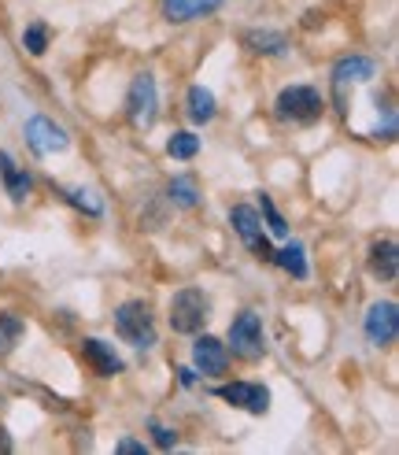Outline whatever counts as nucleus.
I'll use <instances>...</instances> for the list:
<instances>
[{
	"mask_svg": "<svg viewBox=\"0 0 399 455\" xmlns=\"http://www.w3.org/2000/svg\"><path fill=\"white\" fill-rule=\"evenodd\" d=\"M27 145H30L37 156H52V152H66L71 138H66V130L56 126L52 119L34 116V119L27 123Z\"/></svg>",
	"mask_w": 399,
	"mask_h": 455,
	"instance_id": "obj_8",
	"label": "nucleus"
},
{
	"mask_svg": "<svg viewBox=\"0 0 399 455\" xmlns=\"http://www.w3.org/2000/svg\"><path fill=\"white\" fill-rule=\"evenodd\" d=\"M152 437H155V444H160V448H174V441H177L174 429H167L160 422H152Z\"/></svg>",
	"mask_w": 399,
	"mask_h": 455,
	"instance_id": "obj_25",
	"label": "nucleus"
},
{
	"mask_svg": "<svg viewBox=\"0 0 399 455\" xmlns=\"http://www.w3.org/2000/svg\"><path fill=\"white\" fill-rule=\"evenodd\" d=\"M399 333V307L392 300H377L366 311V340L377 348H388Z\"/></svg>",
	"mask_w": 399,
	"mask_h": 455,
	"instance_id": "obj_7",
	"label": "nucleus"
},
{
	"mask_svg": "<svg viewBox=\"0 0 399 455\" xmlns=\"http://www.w3.org/2000/svg\"><path fill=\"white\" fill-rule=\"evenodd\" d=\"M370 275L381 278V282H395V275H399V248H395V241H377L370 248Z\"/></svg>",
	"mask_w": 399,
	"mask_h": 455,
	"instance_id": "obj_13",
	"label": "nucleus"
},
{
	"mask_svg": "<svg viewBox=\"0 0 399 455\" xmlns=\"http://www.w3.org/2000/svg\"><path fill=\"white\" fill-rule=\"evenodd\" d=\"M22 333H27V323H22L19 315H12V311L0 315V355L15 352V345L22 340Z\"/></svg>",
	"mask_w": 399,
	"mask_h": 455,
	"instance_id": "obj_18",
	"label": "nucleus"
},
{
	"mask_svg": "<svg viewBox=\"0 0 399 455\" xmlns=\"http://www.w3.org/2000/svg\"><path fill=\"white\" fill-rule=\"evenodd\" d=\"M377 75V63L366 60V56H348L332 67V82L344 85V82H370Z\"/></svg>",
	"mask_w": 399,
	"mask_h": 455,
	"instance_id": "obj_14",
	"label": "nucleus"
},
{
	"mask_svg": "<svg viewBox=\"0 0 399 455\" xmlns=\"http://www.w3.org/2000/svg\"><path fill=\"white\" fill-rule=\"evenodd\" d=\"M274 263H278V267H285L288 275H293V278H300V282L307 278V259H303V244H300V241L285 244L281 252H274Z\"/></svg>",
	"mask_w": 399,
	"mask_h": 455,
	"instance_id": "obj_19",
	"label": "nucleus"
},
{
	"mask_svg": "<svg viewBox=\"0 0 399 455\" xmlns=\"http://www.w3.org/2000/svg\"><path fill=\"white\" fill-rule=\"evenodd\" d=\"M192 359H196V371L204 374V378H222L230 367V352L226 345H222L218 337H196V345H192Z\"/></svg>",
	"mask_w": 399,
	"mask_h": 455,
	"instance_id": "obj_9",
	"label": "nucleus"
},
{
	"mask_svg": "<svg viewBox=\"0 0 399 455\" xmlns=\"http://www.w3.org/2000/svg\"><path fill=\"white\" fill-rule=\"evenodd\" d=\"M274 108H278V119H285V123H315L322 116L325 100L318 89H310V85H288L278 93Z\"/></svg>",
	"mask_w": 399,
	"mask_h": 455,
	"instance_id": "obj_3",
	"label": "nucleus"
},
{
	"mask_svg": "<svg viewBox=\"0 0 399 455\" xmlns=\"http://www.w3.org/2000/svg\"><path fill=\"white\" fill-rule=\"evenodd\" d=\"M262 215H266V222H270V234H274V237H285V234H288V226H285V219L278 215V208H274L270 196H262Z\"/></svg>",
	"mask_w": 399,
	"mask_h": 455,
	"instance_id": "obj_24",
	"label": "nucleus"
},
{
	"mask_svg": "<svg viewBox=\"0 0 399 455\" xmlns=\"http://www.w3.org/2000/svg\"><path fill=\"white\" fill-rule=\"evenodd\" d=\"M126 116H129L133 126H141V130H148L155 123V116H160V89H155V78L148 71L133 78L129 97H126Z\"/></svg>",
	"mask_w": 399,
	"mask_h": 455,
	"instance_id": "obj_4",
	"label": "nucleus"
},
{
	"mask_svg": "<svg viewBox=\"0 0 399 455\" xmlns=\"http://www.w3.org/2000/svg\"><path fill=\"white\" fill-rule=\"evenodd\" d=\"M218 396L233 407H244V411H252V415H262L266 407H270V389H266V385H252V381L222 385Z\"/></svg>",
	"mask_w": 399,
	"mask_h": 455,
	"instance_id": "obj_10",
	"label": "nucleus"
},
{
	"mask_svg": "<svg viewBox=\"0 0 399 455\" xmlns=\"http://www.w3.org/2000/svg\"><path fill=\"white\" fill-rule=\"evenodd\" d=\"M115 333L133 348H152L155 345V318L145 300H126L115 307Z\"/></svg>",
	"mask_w": 399,
	"mask_h": 455,
	"instance_id": "obj_1",
	"label": "nucleus"
},
{
	"mask_svg": "<svg viewBox=\"0 0 399 455\" xmlns=\"http://www.w3.org/2000/svg\"><path fill=\"white\" fill-rule=\"evenodd\" d=\"M170 200L177 204V208H196L200 204V189L192 178H174L170 181Z\"/></svg>",
	"mask_w": 399,
	"mask_h": 455,
	"instance_id": "obj_21",
	"label": "nucleus"
},
{
	"mask_svg": "<svg viewBox=\"0 0 399 455\" xmlns=\"http://www.w3.org/2000/svg\"><path fill=\"white\" fill-rule=\"evenodd\" d=\"M66 200H71V204H74V208L89 212V215H93V219H97V215L104 212V208H100V204L93 200V193H82V189H66Z\"/></svg>",
	"mask_w": 399,
	"mask_h": 455,
	"instance_id": "obj_23",
	"label": "nucleus"
},
{
	"mask_svg": "<svg viewBox=\"0 0 399 455\" xmlns=\"http://www.w3.org/2000/svg\"><path fill=\"white\" fill-rule=\"evenodd\" d=\"M189 119L192 123H211L215 119V93L204 85H192L189 89Z\"/></svg>",
	"mask_w": 399,
	"mask_h": 455,
	"instance_id": "obj_17",
	"label": "nucleus"
},
{
	"mask_svg": "<svg viewBox=\"0 0 399 455\" xmlns=\"http://www.w3.org/2000/svg\"><path fill=\"white\" fill-rule=\"evenodd\" d=\"M82 359H85L89 367H93V374H100V378H115V374L126 371V363L115 355V348L104 345V340H97V337H85V340H82Z\"/></svg>",
	"mask_w": 399,
	"mask_h": 455,
	"instance_id": "obj_11",
	"label": "nucleus"
},
{
	"mask_svg": "<svg viewBox=\"0 0 399 455\" xmlns=\"http://www.w3.org/2000/svg\"><path fill=\"white\" fill-rule=\"evenodd\" d=\"M177 374H182V385H192V381H196V371H189V367H182Z\"/></svg>",
	"mask_w": 399,
	"mask_h": 455,
	"instance_id": "obj_27",
	"label": "nucleus"
},
{
	"mask_svg": "<svg viewBox=\"0 0 399 455\" xmlns=\"http://www.w3.org/2000/svg\"><path fill=\"white\" fill-rule=\"evenodd\" d=\"M230 222H233L237 237L248 244L259 259H274V248H270V241L262 237V222H259V212L255 208H248V204H237V208L230 212Z\"/></svg>",
	"mask_w": 399,
	"mask_h": 455,
	"instance_id": "obj_6",
	"label": "nucleus"
},
{
	"mask_svg": "<svg viewBox=\"0 0 399 455\" xmlns=\"http://www.w3.org/2000/svg\"><path fill=\"white\" fill-rule=\"evenodd\" d=\"M222 8V0H163V19L167 22H192Z\"/></svg>",
	"mask_w": 399,
	"mask_h": 455,
	"instance_id": "obj_12",
	"label": "nucleus"
},
{
	"mask_svg": "<svg viewBox=\"0 0 399 455\" xmlns=\"http://www.w3.org/2000/svg\"><path fill=\"white\" fill-rule=\"evenodd\" d=\"M115 451H119V455H145V444H137V441H129V437H126V441H119Z\"/></svg>",
	"mask_w": 399,
	"mask_h": 455,
	"instance_id": "obj_26",
	"label": "nucleus"
},
{
	"mask_svg": "<svg viewBox=\"0 0 399 455\" xmlns=\"http://www.w3.org/2000/svg\"><path fill=\"white\" fill-rule=\"evenodd\" d=\"M22 44L30 49V56H44V49H49V34H44L41 22L27 27V34H22Z\"/></svg>",
	"mask_w": 399,
	"mask_h": 455,
	"instance_id": "obj_22",
	"label": "nucleus"
},
{
	"mask_svg": "<svg viewBox=\"0 0 399 455\" xmlns=\"http://www.w3.org/2000/svg\"><path fill=\"white\" fill-rule=\"evenodd\" d=\"M211 300L204 297V289H177L170 297V330L174 333H200L207 323Z\"/></svg>",
	"mask_w": 399,
	"mask_h": 455,
	"instance_id": "obj_2",
	"label": "nucleus"
},
{
	"mask_svg": "<svg viewBox=\"0 0 399 455\" xmlns=\"http://www.w3.org/2000/svg\"><path fill=\"white\" fill-rule=\"evenodd\" d=\"M0 178H4V186H8V196H12L15 204H22V200L30 196V189H34L30 174L15 171V159H12L8 152H0Z\"/></svg>",
	"mask_w": 399,
	"mask_h": 455,
	"instance_id": "obj_15",
	"label": "nucleus"
},
{
	"mask_svg": "<svg viewBox=\"0 0 399 455\" xmlns=\"http://www.w3.org/2000/svg\"><path fill=\"white\" fill-rule=\"evenodd\" d=\"M244 44H248L255 56H285V49H288L285 34H278V30H248L244 34Z\"/></svg>",
	"mask_w": 399,
	"mask_h": 455,
	"instance_id": "obj_16",
	"label": "nucleus"
},
{
	"mask_svg": "<svg viewBox=\"0 0 399 455\" xmlns=\"http://www.w3.org/2000/svg\"><path fill=\"white\" fill-rule=\"evenodd\" d=\"M230 345H233V355H240V359H259L266 352L262 323L255 311H240L230 323Z\"/></svg>",
	"mask_w": 399,
	"mask_h": 455,
	"instance_id": "obj_5",
	"label": "nucleus"
},
{
	"mask_svg": "<svg viewBox=\"0 0 399 455\" xmlns=\"http://www.w3.org/2000/svg\"><path fill=\"white\" fill-rule=\"evenodd\" d=\"M196 152H200V138H196V133H189V130L174 133V138L167 141V156L170 159H192Z\"/></svg>",
	"mask_w": 399,
	"mask_h": 455,
	"instance_id": "obj_20",
	"label": "nucleus"
}]
</instances>
